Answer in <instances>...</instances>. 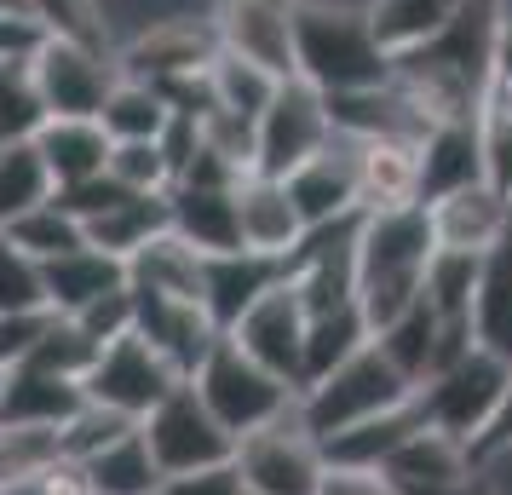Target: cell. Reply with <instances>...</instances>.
Wrapping results in <instances>:
<instances>
[{"label": "cell", "instance_id": "cell-1", "mask_svg": "<svg viewBox=\"0 0 512 495\" xmlns=\"http://www.w3.org/2000/svg\"><path fill=\"white\" fill-rule=\"evenodd\" d=\"M432 254H438V242H432L426 202L374 208V213L357 219L351 277H357V311H363V323H369V340L420 300V283H426Z\"/></svg>", "mask_w": 512, "mask_h": 495}, {"label": "cell", "instance_id": "cell-2", "mask_svg": "<svg viewBox=\"0 0 512 495\" xmlns=\"http://www.w3.org/2000/svg\"><path fill=\"white\" fill-rule=\"evenodd\" d=\"M294 75L317 93H357L392 75L369 12L351 0H294Z\"/></svg>", "mask_w": 512, "mask_h": 495}, {"label": "cell", "instance_id": "cell-3", "mask_svg": "<svg viewBox=\"0 0 512 495\" xmlns=\"http://www.w3.org/2000/svg\"><path fill=\"white\" fill-rule=\"evenodd\" d=\"M409 398H415V386L397 375V363L369 340L346 363H334L323 380L300 386L294 415H300V426L317 444H328L334 432H346L357 421H374V415H386V409H397V403H409Z\"/></svg>", "mask_w": 512, "mask_h": 495}, {"label": "cell", "instance_id": "cell-4", "mask_svg": "<svg viewBox=\"0 0 512 495\" xmlns=\"http://www.w3.org/2000/svg\"><path fill=\"white\" fill-rule=\"evenodd\" d=\"M507 380H512L507 357L484 352V346H461L449 363H438V369L415 386L420 426H432L443 438L478 449L489 421H495V409H501V398H507Z\"/></svg>", "mask_w": 512, "mask_h": 495}, {"label": "cell", "instance_id": "cell-5", "mask_svg": "<svg viewBox=\"0 0 512 495\" xmlns=\"http://www.w3.org/2000/svg\"><path fill=\"white\" fill-rule=\"evenodd\" d=\"M190 386H196V398L208 403L213 421L225 426L231 438H248L259 426L282 421L294 409V398H300L282 375H271L265 363H254V357L242 352L231 334H219L208 346V357L190 369Z\"/></svg>", "mask_w": 512, "mask_h": 495}, {"label": "cell", "instance_id": "cell-6", "mask_svg": "<svg viewBox=\"0 0 512 495\" xmlns=\"http://www.w3.org/2000/svg\"><path fill=\"white\" fill-rule=\"evenodd\" d=\"M334 144V121H328V98L300 81V75H288L277 81V93L271 104L259 110L254 121V173L265 179H288L294 167H305L317 150Z\"/></svg>", "mask_w": 512, "mask_h": 495}, {"label": "cell", "instance_id": "cell-7", "mask_svg": "<svg viewBox=\"0 0 512 495\" xmlns=\"http://www.w3.org/2000/svg\"><path fill=\"white\" fill-rule=\"evenodd\" d=\"M236 478H242V495H317L323 490V444L300 426V415L288 409L282 421L259 426L248 438H236L231 455Z\"/></svg>", "mask_w": 512, "mask_h": 495}, {"label": "cell", "instance_id": "cell-8", "mask_svg": "<svg viewBox=\"0 0 512 495\" xmlns=\"http://www.w3.org/2000/svg\"><path fill=\"white\" fill-rule=\"evenodd\" d=\"M139 438H144V449H150V461H156L162 478H173V472H196V467H225V461L236 455V438L213 421V409L196 398L190 380H179V386L144 415Z\"/></svg>", "mask_w": 512, "mask_h": 495}, {"label": "cell", "instance_id": "cell-9", "mask_svg": "<svg viewBox=\"0 0 512 495\" xmlns=\"http://www.w3.org/2000/svg\"><path fill=\"white\" fill-rule=\"evenodd\" d=\"M179 380L185 375H173V363L150 352L139 334H121L110 346H98L93 369L81 375V398L98 403V409H116L127 421H144Z\"/></svg>", "mask_w": 512, "mask_h": 495}, {"label": "cell", "instance_id": "cell-10", "mask_svg": "<svg viewBox=\"0 0 512 495\" xmlns=\"http://www.w3.org/2000/svg\"><path fill=\"white\" fill-rule=\"evenodd\" d=\"M29 70H35L41 98H47V116H98L121 75L110 47L70 41V35H47L29 52Z\"/></svg>", "mask_w": 512, "mask_h": 495}, {"label": "cell", "instance_id": "cell-11", "mask_svg": "<svg viewBox=\"0 0 512 495\" xmlns=\"http://www.w3.org/2000/svg\"><path fill=\"white\" fill-rule=\"evenodd\" d=\"M242 346V352L254 357V363H265L271 375H282L294 392H300V357H305V306L300 294L288 288V277L282 283H271L265 294H259L254 306L236 317L231 329H225Z\"/></svg>", "mask_w": 512, "mask_h": 495}, {"label": "cell", "instance_id": "cell-12", "mask_svg": "<svg viewBox=\"0 0 512 495\" xmlns=\"http://www.w3.org/2000/svg\"><path fill=\"white\" fill-rule=\"evenodd\" d=\"M213 35H219V52H231L242 64H259L277 81L294 75V6H277V0H219L213 6Z\"/></svg>", "mask_w": 512, "mask_h": 495}, {"label": "cell", "instance_id": "cell-13", "mask_svg": "<svg viewBox=\"0 0 512 495\" xmlns=\"http://www.w3.org/2000/svg\"><path fill=\"white\" fill-rule=\"evenodd\" d=\"M426 219H432V242L443 254H489L512 236V202L484 179L426 202Z\"/></svg>", "mask_w": 512, "mask_h": 495}, {"label": "cell", "instance_id": "cell-14", "mask_svg": "<svg viewBox=\"0 0 512 495\" xmlns=\"http://www.w3.org/2000/svg\"><path fill=\"white\" fill-rule=\"evenodd\" d=\"M133 334H139L156 357H167V363H173V375H185V380H190V369L208 357L213 340H219L213 317L196 306V300L144 294V288H133Z\"/></svg>", "mask_w": 512, "mask_h": 495}, {"label": "cell", "instance_id": "cell-15", "mask_svg": "<svg viewBox=\"0 0 512 495\" xmlns=\"http://www.w3.org/2000/svg\"><path fill=\"white\" fill-rule=\"evenodd\" d=\"M236 242L248 254H265V260H282V265L305 242V219L282 179H265V173L236 179Z\"/></svg>", "mask_w": 512, "mask_h": 495}, {"label": "cell", "instance_id": "cell-16", "mask_svg": "<svg viewBox=\"0 0 512 495\" xmlns=\"http://www.w3.org/2000/svg\"><path fill=\"white\" fill-rule=\"evenodd\" d=\"M282 185H288V196H294L305 231H323V225H340V219H357V213H363L357 162H351L346 139H334L328 150H317V156H311L305 167H294Z\"/></svg>", "mask_w": 512, "mask_h": 495}, {"label": "cell", "instance_id": "cell-17", "mask_svg": "<svg viewBox=\"0 0 512 495\" xmlns=\"http://www.w3.org/2000/svg\"><path fill=\"white\" fill-rule=\"evenodd\" d=\"M167 231L202 260L236 254V185H167Z\"/></svg>", "mask_w": 512, "mask_h": 495}, {"label": "cell", "instance_id": "cell-18", "mask_svg": "<svg viewBox=\"0 0 512 495\" xmlns=\"http://www.w3.org/2000/svg\"><path fill=\"white\" fill-rule=\"evenodd\" d=\"M357 162V196L363 213L420 202V144L415 139H346Z\"/></svg>", "mask_w": 512, "mask_h": 495}, {"label": "cell", "instance_id": "cell-19", "mask_svg": "<svg viewBox=\"0 0 512 495\" xmlns=\"http://www.w3.org/2000/svg\"><path fill=\"white\" fill-rule=\"evenodd\" d=\"M271 283H282V260H265V254H248V248L213 254V260H202V311L213 317V329L225 334Z\"/></svg>", "mask_w": 512, "mask_h": 495}, {"label": "cell", "instance_id": "cell-20", "mask_svg": "<svg viewBox=\"0 0 512 495\" xmlns=\"http://www.w3.org/2000/svg\"><path fill=\"white\" fill-rule=\"evenodd\" d=\"M466 340L512 363V236L478 260L472 300H466Z\"/></svg>", "mask_w": 512, "mask_h": 495}, {"label": "cell", "instance_id": "cell-21", "mask_svg": "<svg viewBox=\"0 0 512 495\" xmlns=\"http://www.w3.org/2000/svg\"><path fill=\"white\" fill-rule=\"evenodd\" d=\"M29 144H35V156L47 162L52 190L98 179L104 162H110V133L98 127V116H47V127H41Z\"/></svg>", "mask_w": 512, "mask_h": 495}, {"label": "cell", "instance_id": "cell-22", "mask_svg": "<svg viewBox=\"0 0 512 495\" xmlns=\"http://www.w3.org/2000/svg\"><path fill=\"white\" fill-rule=\"evenodd\" d=\"M466 0H363V12H369V29L380 52L386 58H409L420 52L426 41H438L443 29L455 24V12H461Z\"/></svg>", "mask_w": 512, "mask_h": 495}, {"label": "cell", "instance_id": "cell-23", "mask_svg": "<svg viewBox=\"0 0 512 495\" xmlns=\"http://www.w3.org/2000/svg\"><path fill=\"white\" fill-rule=\"evenodd\" d=\"M478 179H484V162H478L472 116L426 127V139H420V202H438V196H449L461 185H478Z\"/></svg>", "mask_w": 512, "mask_h": 495}, {"label": "cell", "instance_id": "cell-24", "mask_svg": "<svg viewBox=\"0 0 512 495\" xmlns=\"http://www.w3.org/2000/svg\"><path fill=\"white\" fill-rule=\"evenodd\" d=\"M127 288H144V294H173V300H196L202 306V254L185 248L173 231L150 236L144 248L127 254Z\"/></svg>", "mask_w": 512, "mask_h": 495}, {"label": "cell", "instance_id": "cell-25", "mask_svg": "<svg viewBox=\"0 0 512 495\" xmlns=\"http://www.w3.org/2000/svg\"><path fill=\"white\" fill-rule=\"evenodd\" d=\"M41 283H47V311L70 317L87 300H98V294H110V288L127 283V265L110 260V254H98V248H75V254H58V260L41 265Z\"/></svg>", "mask_w": 512, "mask_h": 495}, {"label": "cell", "instance_id": "cell-26", "mask_svg": "<svg viewBox=\"0 0 512 495\" xmlns=\"http://www.w3.org/2000/svg\"><path fill=\"white\" fill-rule=\"evenodd\" d=\"M58 461H64L58 426L0 421V495H29Z\"/></svg>", "mask_w": 512, "mask_h": 495}, {"label": "cell", "instance_id": "cell-27", "mask_svg": "<svg viewBox=\"0 0 512 495\" xmlns=\"http://www.w3.org/2000/svg\"><path fill=\"white\" fill-rule=\"evenodd\" d=\"M81 409V386L41 369H12L0 392V421H35V426H64Z\"/></svg>", "mask_w": 512, "mask_h": 495}, {"label": "cell", "instance_id": "cell-28", "mask_svg": "<svg viewBox=\"0 0 512 495\" xmlns=\"http://www.w3.org/2000/svg\"><path fill=\"white\" fill-rule=\"evenodd\" d=\"M173 110L167 98L150 87V81H133V75H116V87L98 110V127L110 133V144H133V139H162Z\"/></svg>", "mask_w": 512, "mask_h": 495}, {"label": "cell", "instance_id": "cell-29", "mask_svg": "<svg viewBox=\"0 0 512 495\" xmlns=\"http://www.w3.org/2000/svg\"><path fill=\"white\" fill-rule=\"evenodd\" d=\"M167 231V196H121L110 213H98L87 225V248L110 254V260H127L133 248H144L150 236Z\"/></svg>", "mask_w": 512, "mask_h": 495}, {"label": "cell", "instance_id": "cell-30", "mask_svg": "<svg viewBox=\"0 0 512 495\" xmlns=\"http://www.w3.org/2000/svg\"><path fill=\"white\" fill-rule=\"evenodd\" d=\"M75 467L87 472L93 495H156V484H162V472H156V461H150L139 426H133L127 438H116V444H104L98 455L75 461Z\"/></svg>", "mask_w": 512, "mask_h": 495}, {"label": "cell", "instance_id": "cell-31", "mask_svg": "<svg viewBox=\"0 0 512 495\" xmlns=\"http://www.w3.org/2000/svg\"><path fill=\"white\" fill-rule=\"evenodd\" d=\"M357 346H369V323H363V311L357 300L351 306H334V311H317V317H305V357H300V386L311 380H323L334 363H346Z\"/></svg>", "mask_w": 512, "mask_h": 495}, {"label": "cell", "instance_id": "cell-32", "mask_svg": "<svg viewBox=\"0 0 512 495\" xmlns=\"http://www.w3.org/2000/svg\"><path fill=\"white\" fill-rule=\"evenodd\" d=\"M41 202H52V173L35 156V144H0V231Z\"/></svg>", "mask_w": 512, "mask_h": 495}, {"label": "cell", "instance_id": "cell-33", "mask_svg": "<svg viewBox=\"0 0 512 495\" xmlns=\"http://www.w3.org/2000/svg\"><path fill=\"white\" fill-rule=\"evenodd\" d=\"M47 127V98L35 87L29 58H6L0 64V144H24Z\"/></svg>", "mask_w": 512, "mask_h": 495}, {"label": "cell", "instance_id": "cell-34", "mask_svg": "<svg viewBox=\"0 0 512 495\" xmlns=\"http://www.w3.org/2000/svg\"><path fill=\"white\" fill-rule=\"evenodd\" d=\"M208 81H213V110H231L242 121H259V110L277 93V75H265L259 64H242L231 52H219L208 64Z\"/></svg>", "mask_w": 512, "mask_h": 495}, {"label": "cell", "instance_id": "cell-35", "mask_svg": "<svg viewBox=\"0 0 512 495\" xmlns=\"http://www.w3.org/2000/svg\"><path fill=\"white\" fill-rule=\"evenodd\" d=\"M6 236L24 248L29 260H58V254H75V248H87V236H81V225H75L70 213L58 208V196L52 202H41V208H29L24 219H12L6 225Z\"/></svg>", "mask_w": 512, "mask_h": 495}, {"label": "cell", "instance_id": "cell-36", "mask_svg": "<svg viewBox=\"0 0 512 495\" xmlns=\"http://www.w3.org/2000/svg\"><path fill=\"white\" fill-rule=\"evenodd\" d=\"M93 357H98L93 340L75 329L70 317H58V311H52L47 334L35 340V352H29L18 369H41V375H58V380H75V386H81V375L93 369Z\"/></svg>", "mask_w": 512, "mask_h": 495}, {"label": "cell", "instance_id": "cell-37", "mask_svg": "<svg viewBox=\"0 0 512 495\" xmlns=\"http://www.w3.org/2000/svg\"><path fill=\"white\" fill-rule=\"evenodd\" d=\"M104 173H110L121 190H133V196H167V185H173V167H167V156H162V139L110 144Z\"/></svg>", "mask_w": 512, "mask_h": 495}, {"label": "cell", "instance_id": "cell-38", "mask_svg": "<svg viewBox=\"0 0 512 495\" xmlns=\"http://www.w3.org/2000/svg\"><path fill=\"white\" fill-rule=\"evenodd\" d=\"M133 426L139 421H127V415H116V409H98V403L81 398V409L58 426V438H64V461H87V455H98L104 444L127 438Z\"/></svg>", "mask_w": 512, "mask_h": 495}, {"label": "cell", "instance_id": "cell-39", "mask_svg": "<svg viewBox=\"0 0 512 495\" xmlns=\"http://www.w3.org/2000/svg\"><path fill=\"white\" fill-rule=\"evenodd\" d=\"M0 311H47L41 260H29L6 231H0Z\"/></svg>", "mask_w": 512, "mask_h": 495}, {"label": "cell", "instance_id": "cell-40", "mask_svg": "<svg viewBox=\"0 0 512 495\" xmlns=\"http://www.w3.org/2000/svg\"><path fill=\"white\" fill-rule=\"evenodd\" d=\"M70 323L93 346H110V340H121V334H133V288L121 283L110 288V294H98V300H87L81 311H70Z\"/></svg>", "mask_w": 512, "mask_h": 495}, {"label": "cell", "instance_id": "cell-41", "mask_svg": "<svg viewBox=\"0 0 512 495\" xmlns=\"http://www.w3.org/2000/svg\"><path fill=\"white\" fill-rule=\"evenodd\" d=\"M52 311H0V369L12 375L29 352H35V340L47 334Z\"/></svg>", "mask_w": 512, "mask_h": 495}, {"label": "cell", "instance_id": "cell-42", "mask_svg": "<svg viewBox=\"0 0 512 495\" xmlns=\"http://www.w3.org/2000/svg\"><path fill=\"white\" fill-rule=\"evenodd\" d=\"M41 41H47V24L29 6H0V64L6 58H29Z\"/></svg>", "mask_w": 512, "mask_h": 495}, {"label": "cell", "instance_id": "cell-43", "mask_svg": "<svg viewBox=\"0 0 512 495\" xmlns=\"http://www.w3.org/2000/svg\"><path fill=\"white\" fill-rule=\"evenodd\" d=\"M156 495H242V478H236V467L225 461V467L173 472V478H162V484H156Z\"/></svg>", "mask_w": 512, "mask_h": 495}, {"label": "cell", "instance_id": "cell-44", "mask_svg": "<svg viewBox=\"0 0 512 495\" xmlns=\"http://www.w3.org/2000/svg\"><path fill=\"white\" fill-rule=\"evenodd\" d=\"M489 87L512 98V6H495V41H489Z\"/></svg>", "mask_w": 512, "mask_h": 495}, {"label": "cell", "instance_id": "cell-45", "mask_svg": "<svg viewBox=\"0 0 512 495\" xmlns=\"http://www.w3.org/2000/svg\"><path fill=\"white\" fill-rule=\"evenodd\" d=\"M512 455V380H507V398H501V409H495V421H489L484 444L472 449V461L478 467H495V461H507Z\"/></svg>", "mask_w": 512, "mask_h": 495}, {"label": "cell", "instance_id": "cell-46", "mask_svg": "<svg viewBox=\"0 0 512 495\" xmlns=\"http://www.w3.org/2000/svg\"><path fill=\"white\" fill-rule=\"evenodd\" d=\"M0 6H29V0H0Z\"/></svg>", "mask_w": 512, "mask_h": 495}, {"label": "cell", "instance_id": "cell-47", "mask_svg": "<svg viewBox=\"0 0 512 495\" xmlns=\"http://www.w3.org/2000/svg\"><path fill=\"white\" fill-rule=\"evenodd\" d=\"M0 392H6V369H0Z\"/></svg>", "mask_w": 512, "mask_h": 495}, {"label": "cell", "instance_id": "cell-48", "mask_svg": "<svg viewBox=\"0 0 512 495\" xmlns=\"http://www.w3.org/2000/svg\"><path fill=\"white\" fill-rule=\"evenodd\" d=\"M277 6H294V0H277Z\"/></svg>", "mask_w": 512, "mask_h": 495}, {"label": "cell", "instance_id": "cell-49", "mask_svg": "<svg viewBox=\"0 0 512 495\" xmlns=\"http://www.w3.org/2000/svg\"><path fill=\"white\" fill-rule=\"evenodd\" d=\"M507 202H512V196H507Z\"/></svg>", "mask_w": 512, "mask_h": 495}]
</instances>
